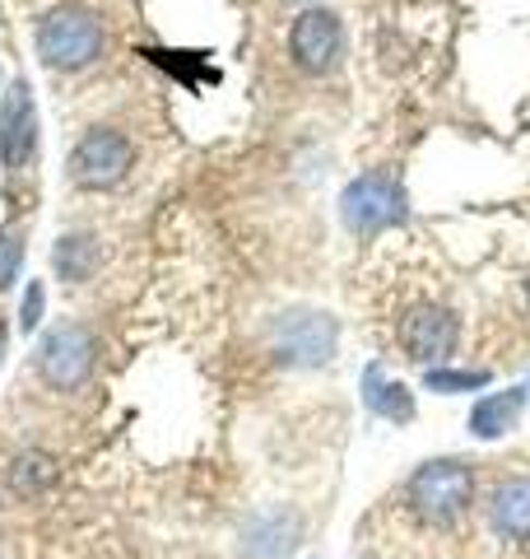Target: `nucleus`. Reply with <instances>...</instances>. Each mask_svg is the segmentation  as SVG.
I'll return each mask as SVG.
<instances>
[{
    "label": "nucleus",
    "instance_id": "obj_1",
    "mask_svg": "<svg viewBox=\"0 0 530 559\" xmlns=\"http://www.w3.org/2000/svg\"><path fill=\"white\" fill-rule=\"evenodd\" d=\"M470 489H474V476L466 462H423L414 476H410V503L423 522H433V527H451L456 518L470 509Z\"/></svg>",
    "mask_w": 530,
    "mask_h": 559
},
{
    "label": "nucleus",
    "instance_id": "obj_2",
    "mask_svg": "<svg viewBox=\"0 0 530 559\" xmlns=\"http://www.w3.org/2000/svg\"><path fill=\"white\" fill-rule=\"evenodd\" d=\"M340 219L349 234H382L405 219V187L392 173H363L340 191Z\"/></svg>",
    "mask_w": 530,
    "mask_h": 559
},
{
    "label": "nucleus",
    "instance_id": "obj_3",
    "mask_svg": "<svg viewBox=\"0 0 530 559\" xmlns=\"http://www.w3.org/2000/svg\"><path fill=\"white\" fill-rule=\"evenodd\" d=\"M103 51V24L88 10H51L38 24V57L57 70H80L98 61Z\"/></svg>",
    "mask_w": 530,
    "mask_h": 559
},
{
    "label": "nucleus",
    "instance_id": "obj_4",
    "mask_svg": "<svg viewBox=\"0 0 530 559\" xmlns=\"http://www.w3.org/2000/svg\"><path fill=\"white\" fill-rule=\"evenodd\" d=\"M289 57L298 70H308V75H330L335 66L345 57V24L340 14H330L322 5L303 10L289 28Z\"/></svg>",
    "mask_w": 530,
    "mask_h": 559
},
{
    "label": "nucleus",
    "instance_id": "obj_5",
    "mask_svg": "<svg viewBox=\"0 0 530 559\" xmlns=\"http://www.w3.org/2000/svg\"><path fill=\"white\" fill-rule=\"evenodd\" d=\"M94 355H98V341L88 336L80 322H61V326H51L38 345V369L51 388L75 392L80 382L94 373Z\"/></svg>",
    "mask_w": 530,
    "mask_h": 559
},
{
    "label": "nucleus",
    "instance_id": "obj_6",
    "mask_svg": "<svg viewBox=\"0 0 530 559\" xmlns=\"http://www.w3.org/2000/svg\"><path fill=\"white\" fill-rule=\"evenodd\" d=\"M135 164V145L121 131H88L75 150H70V178L80 187H117Z\"/></svg>",
    "mask_w": 530,
    "mask_h": 559
},
{
    "label": "nucleus",
    "instance_id": "obj_7",
    "mask_svg": "<svg viewBox=\"0 0 530 559\" xmlns=\"http://www.w3.org/2000/svg\"><path fill=\"white\" fill-rule=\"evenodd\" d=\"M456 336H461V322H456V312L437 308V304H423L414 308L410 318L400 322V345L405 355H410L414 364H442L456 349Z\"/></svg>",
    "mask_w": 530,
    "mask_h": 559
},
{
    "label": "nucleus",
    "instance_id": "obj_8",
    "mask_svg": "<svg viewBox=\"0 0 530 559\" xmlns=\"http://www.w3.org/2000/svg\"><path fill=\"white\" fill-rule=\"evenodd\" d=\"M275 349L285 364H326L335 355V322L326 312H285L275 322Z\"/></svg>",
    "mask_w": 530,
    "mask_h": 559
},
{
    "label": "nucleus",
    "instance_id": "obj_9",
    "mask_svg": "<svg viewBox=\"0 0 530 559\" xmlns=\"http://www.w3.org/2000/svg\"><path fill=\"white\" fill-rule=\"evenodd\" d=\"M38 150V108H33L28 80H14L0 103V159L5 168H24Z\"/></svg>",
    "mask_w": 530,
    "mask_h": 559
},
{
    "label": "nucleus",
    "instance_id": "obj_10",
    "mask_svg": "<svg viewBox=\"0 0 530 559\" xmlns=\"http://www.w3.org/2000/svg\"><path fill=\"white\" fill-rule=\"evenodd\" d=\"M489 518L498 536H511V540H530V476H507L498 480L489 499Z\"/></svg>",
    "mask_w": 530,
    "mask_h": 559
},
{
    "label": "nucleus",
    "instance_id": "obj_11",
    "mask_svg": "<svg viewBox=\"0 0 530 559\" xmlns=\"http://www.w3.org/2000/svg\"><path fill=\"white\" fill-rule=\"evenodd\" d=\"M363 401H368V411H373V415L396 419V425H410V419H414L410 388L396 382V378H386L382 364H368V373H363Z\"/></svg>",
    "mask_w": 530,
    "mask_h": 559
},
{
    "label": "nucleus",
    "instance_id": "obj_12",
    "mask_svg": "<svg viewBox=\"0 0 530 559\" xmlns=\"http://www.w3.org/2000/svg\"><path fill=\"white\" fill-rule=\"evenodd\" d=\"M521 406H526V388H507V392H493L484 401H474L470 411V433L474 439H503V433L521 419Z\"/></svg>",
    "mask_w": 530,
    "mask_h": 559
},
{
    "label": "nucleus",
    "instance_id": "obj_13",
    "mask_svg": "<svg viewBox=\"0 0 530 559\" xmlns=\"http://www.w3.org/2000/svg\"><path fill=\"white\" fill-rule=\"evenodd\" d=\"M51 261H57L61 280H70V285H80V280H88V271L98 266V242L84 238V234H70L57 242V252H51Z\"/></svg>",
    "mask_w": 530,
    "mask_h": 559
},
{
    "label": "nucleus",
    "instance_id": "obj_14",
    "mask_svg": "<svg viewBox=\"0 0 530 559\" xmlns=\"http://www.w3.org/2000/svg\"><path fill=\"white\" fill-rule=\"evenodd\" d=\"M484 382H489L484 369H429V373H423V388L442 392V396H451V392H474V388H484Z\"/></svg>",
    "mask_w": 530,
    "mask_h": 559
},
{
    "label": "nucleus",
    "instance_id": "obj_15",
    "mask_svg": "<svg viewBox=\"0 0 530 559\" xmlns=\"http://www.w3.org/2000/svg\"><path fill=\"white\" fill-rule=\"evenodd\" d=\"M20 266H24V234L20 229H5V234H0V289L14 285Z\"/></svg>",
    "mask_w": 530,
    "mask_h": 559
},
{
    "label": "nucleus",
    "instance_id": "obj_16",
    "mask_svg": "<svg viewBox=\"0 0 530 559\" xmlns=\"http://www.w3.org/2000/svg\"><path fill=\"white\" fill-rule=\"evenodd\" d=\"M38 322H43V285L33 280L28 294H24V308H20V326H24V331H33Z\"/></svg>",
    "mask_w": 530,
    "mask_h": 559
},
{
    "label": "nucleus",
    "instance_id": "obj_17",
    "mask_svg": "<svg viewBox=\"0 0 530 559\" xmlns=\"http://www.w3.org/2000/svg\"><path fill=\"white\" fill-rule=\"evenodd\" d=\"M0 359H5V322H0Z\"/></svg>",
    "mask_w": 530,
    "mask_h": 559
},
{
    "label": "nucleus",
    "instance_id": "obj_18",
    "mask_svg": "<svg viewBox=\"0 0 530 559\" xmlns=\"http://www.w3.org/2000/svg\"><path fill=\"white\" fill-rule=\"evenodd\" d=\"M526 396H530V382H526Z\"/></svg>",
    "mask_w": 530,
    "mask_h": 559
},
{
    "label": "nucleus",
    "instance_id": "obj_19",
    "mask_svg": "<svg viewBox=\"0 0 530 559\" xmlns=\"http://www.w3.org/2000/svg\"><path fill=\"white\" fill-rule=\"evenodd\" d=\"M526 289H530V285H526Z\"/></svg>",
    "mask_w": 530,
    "mask_h": 559
}]
</instances>
